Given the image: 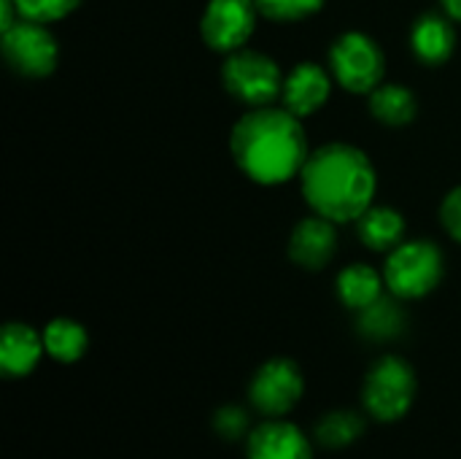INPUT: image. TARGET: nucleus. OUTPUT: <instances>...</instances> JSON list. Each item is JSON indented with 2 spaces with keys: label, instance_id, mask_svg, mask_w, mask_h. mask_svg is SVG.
Masks as SVG:
<instances>
[{
  "label": "nucleus",
  "instance_id": "nucleus-1",
  "mask_svg": "<svg viewBox=\"0 0 461 459\" xmlns=\"http://www.w3.org/2000/svg\"><path fill=\"white\" fill-rule=\"evenodd\" d=\"M230 151L240 173L259 187L300 179L311 157L303 119L284 106L249 108L232 127Z\"/></svg>",
  "mask_w": 461,
  "mask_h": 459
},
{
  "label": "nucleus",
  "instance_id": "nucleus-2",
  "mask_svg": "<svg viewBox=\"0 0 461 459\" xmlns=\"http://www.w3.org/2000/svg\"><path fill=\"white\" fill-rule=\"evenodd\" d=\"M300 187L313 214L343 225L357 222L373 206L378 176L373 160L359 146L335 141L311 151Z\"/></svg>",
  "mask_w": 461,
  "mask_h": 459
},
{
  "label": "nucleus",
  "instance_id": "nucleus-3",
  "mask_svg": "<svg viewBox=\"0 0 461 459\" xmlns=\"http://www.w3.org/2000/svg\"><path fill=\"white\" fill-rule=\"evenodd\" d=\"M381 273H384L386 289L394 298L419 300V298H427L432 289H438L446 273V260L438 243L424 241V238H416V241L405 238L397 249L389 252Z\"/></svg>",
  "mask_w": 461,
  "mask_h": 459
},
{
  "label": "nucleus",
  "instance_id": "nucleus-4",
  "mask_svg": "<svg viewBox=\"0 0 461 459\" xmlns=\"http://www.w3.org/2000/svg\"><path fill=\"white\" fill-rule=\"evenodd\" d=\"M284 73L278 62L257 49H238L227 54L221 65V84L230 92V97L240 100L249 108L273 106L281 100L284 92Z\"/></svg>",
  "mask_w": 461,
  "mask_h": 459
},
{
  "label": "nucleus",
  "instance_id": "nucleus-5",
  "mask_svg": "<svg viewBox=\"0 0 461 459\" xmlns=\"http://www.w3.org/2000/svg\"><path fill=\"white\" fill-rule=\"evenodd\" d=\"M330 73L351 95H370L386 76L384 49L367 32L348 30L330 46Z\"/></svg>",
  "mask_w": 461,
  "mask_h": 459
},
{
  "label": "nucleus",
  "instance_id": "nucleus-6",
  "mask_svg": "<svg viewBox=\"0 0 461 459\" xmlns=\"http://www.w3.org/2000/svg\"><path fill=\"white\" fill-rule=\"evenodd\" d=\"M365 406L378 422H397L408 414L416 398V373L402 357H384L373 365L365 381Z\"/></svg>",
  "mask_w": 461,
  "mask_h": 459
},
{
  "label": "nucleus",
  "instance_id": "nucleus-7",
  "mask_svg": "<svg viewBox=\"0 0 461 459\" xmlns=\"http://www.w3.org/2000/svg\"><path fill=\"white\" fill-rule=\"evenodd\" d=\"M3 60L8 68L24 78H46L59 62V46L43 22L19 19L3 32Z\"/></svg>",
  "mask_w": 461,
  "mask_h": 459
},
{
  "label": "nucleus",
  "instance_id": "nucleus-8",
  "mask_svg": "<svg viewBox=\"0 0 461 459\" xmlns=\"http://www.w3.org/2000/svg\"><path fill=\"white\" fill-rule=\"evenodd\" d=\"M259 16L257 0H208L200 19V35L211 51L232 54L251 41Z\"/></svg>",
  "mask_w": 461,
  "mask_h": 459
},
{
  "label": "nucleus",
  "instance_id": "nucleus-9",
  "mask_svg": "<svg viewBox=\"0 0 461 459\" xmlns=\"http://www.w3.org/2000/svg\"><path fill=\"white\" fill-rule=\"evenodd\" d=\"M303 390H305V379H303L300 365L294 360L276 357V360H267L254 373L249 398L262 414L284 417L297 406V400L303 398Z\"/></svg>",
  "mask_w": 461,
  "mask_h": 459
},
{
  "label": "nucleus",
  "instance_id": "nucleus-10",
  "mask_svg": "<svg viewBox=\"0 0 461 459\" xmlns=\"http://www.w3.org/2000/svg\"><path fill=\"white\" fill-rule=\"evenodd\" d=\"M332 73L319 62H297L286 78L281 92V106L289 108L294 116L305 119L313 116L321 106H327L332 95Z\"/></svg>",
  "mask_w": 461,
  "mask_h": 459
},
{
  "label": "nucleus",
  "instance_id": "nucleus-11",
  "mask_svg": "<svg viewBox=\"0 0 461 459\" xmlns=\"http://www.w3.org/2000/svg\"><path fill=\"white\" fill-rule=\"evenodd\" d=\"M338 225L319 214L300 219L289 235V260L305 271H321L338 252Z\"/></svg>",
  "mask_w": 461,
  "mask_h": 459
},
{
  "label": "nucleus",
  "instance_id": "nucleus-12",
  "mask_svg": "<svg viewBox=\"0 0 461 459\" xmlns=\"http://www.w3.org/2000/svg\"><path fill=\"white\" fill-rule=\"evenodd\" d=\"M249 459H313V449L303 430L292 422H265L249 433Z\"/></svg>",
  "mask_w": 461,
  "mask_h": 459
},
{
  "label": "nucleus",
  "instance_id": "nucleus-13",
  "mask_svg": "<svg viewBox=\"0 0 461 459\" xmlns=\"http://www.w3.org/2000/svg\"><path fill=\"white\" fill-rule=\"evenodd\" d=\"M411 49H413L416 60L429 68L448 62L456 49L454 19L446 11L443 14H435V11L421 14L411 27Z\"/></svg>",
  "mask_w": 461,
  "mask_h": 459
},
{
  "label": "nucleus",
  "instance_id": "nucleus-14",
  "mask_svg": "<svg viewBox=\"0 0 461 459\" xmlns=\"http://www.w3.org/2000/svg\"><path fill=\"white\" fill-rule=\"evenodd\" d=\"M46 346L43 333L24 322H11L0 335V368L5 376H27L41 363Z\"/></svg>",
  "mask_w": 461,
  "mask_h": 459
},
{
  "label": "nucleus",
  "instance_id": "nucleus-15",
  "mask_svg": "<svg viewBox=\"0 0 461 459\" xmlns=\"http://www.w3.org/2000/svg\"><path fill=\"white\" fill-rule=\"evenodd\" d=\"M405 233H408L405 216L397 208H389V206H370L357 219V235L373 252L397 249L405 241Z\"/></svg>",
  "mask_w": 461,
  "mask_h": 459
},
{
  "label": "nucleus",
  "instance_id": "nucleus-16",
  "mask_svg": "<svg viewBox=\"0 0 461 459\" xmlns=\"http://www.w3.org/2000/svg\"><path fill=\"white\" fill-rule=\"evenodd\" d=\"M384 273H378L375 268L365 265V262H354L348 268H343L338 273L335 281V292L340 298V303L351 311H362L370 303H375L384 295Z\"/></svg>",
  "mask_w": 461,
  "mask_h": 459
},
{
  "label": "nucleus",
  "instance_id": "nucleus-17",
  "mask_svg": "<svg viewBox=\"0 0 461 459\" xmlns=\"http://www.w3.org/2000/svg\"><path fill=\"white\" fill-rule=\"evenodd\" d=\"M367 106H370V114L386 127H405L419 114L416 95L405 84H392V81H384L381 87H375L367 95Z\"/></svg>",
  "mask_w": 461,
  "mask_h": 459
},
{
  "label": "nucleus",
  "instance_id": "nucleus-18",
  "mask_svg": "<svg viewBox=\"0 0 461 459\" xmlns=\"http://www.w3.org/2000/svg\"><path fill=\"white\" fill-rule=\"evenodd\" d=\"M357 330H359V335H365L367 341H375V344L394 341L397 335H402L405 311L400 306V298L381 295L375 303L357 311Z\"/></svg>",
  "mask_w": 461,
  "mask_h": 459
},
{
  "label": "nucleus",
  "instance_id": "nucleus-19",
  "mask_svg": "<svg viewBox=\"0 0 461 459\" xmlns=\"http://www.w3.org/2000/svg\"><path fill=\"white\" fill-rule=\"evenodd\" d=\"M43 346L46 354L57 363H76L84 357L86 346H89V335L84 330V325L73 322V319H51L43 327Z\"/></svg>",
  "mask_w": 461,
  "mask_h": 459
},
{
  "label": "nucleus",
  "instance_id": "nucleus-20",
  "mask_svg": "<svg viewBox=\"0 0 461 459\" xmlns=\"http://www.w3.org/2000/svg\"><path fill=\"white\" fill-rule=\"evenodd\" d=\"M365 433V419L354 411H332L316 425V441L327 449H346Z\"/></svg>",
  "mask_w": 461,
  "mask_h": 459
},
{
  "label": "nucleus",
  "instance_id": "nucleus-21",
  "mask_svg": "<svg viewBox=\"0 0 461 459\" xmlns=\"http://www.w3.org/2000/svg\"><path fill=\"white\" fill-rule=\"evenodd\" d=\"M327 0H257V8L265 19L273 22H300L324 8Z\"/></svg>",
  "mask_w": 461,
  "mask_h": 459
},
{
  "label": "nucleus",
  "instance_id": "nucleus-22",
  "mask_svg": "<svg viewBox=\"0 0 461 459\" xmlns=\"http://www.w3.org/2000/svg\"><path fill=\"white\" fill-rule=\"evenodd\" d=\"M22 19H32V22H57L65 19L68 14H73L78 8L81 0H14Z\"/></svg>",
  "mask_w": 461,
  "mask_h": 459
},
{
  "label": "nucleus",
  "instance_id": "nucleus-23",
  "mask_svg": "<svg viewBox=\"0 0 461 459\" xmlns=\"http://www.w3.org/2000/svg\"><path fill=\"white\" fill-rule=\"evenodd\" d=\"M213 430L227 441H238L249 433V417L238 406H224L213 417Z\"/></svg>",
  "mask_w": 461,
  "mask_h": 459
},
{
  "label": "nucleus",
  "instance_id": "nucleus-24",
  "mask_svg": "<svg viewBox=\"0 0 461 459\" xmlns=\"http://www.w3.org/2000/svg\"><path fill=\"white\" fill-rule=\"evenodd\" d=\"M440 222L446 227V233L461 243V187H454L440 206Z\"/></svg>",
  "mask_w": 461,
  "mask_h": 459
},
{
  "label": "nucleus",
  "instance_id": "nucleus-25",
  "mask_svg": "<svg viewBox=\"0 0 461 459\" xmlns=\"http://www.w3.org/2000/svg\"><path fill=\"white\" fill-rule=\"evenodd\" d=\"M22 19L19 8L14 0H0V32H5L8 27H14Z\"/></svg>",
  "mask_w": 461,
  "mask_h": 459
},
{
  "label": "nucleus",
  "instance_id": "nucleus-26",
  "mask_svg": "<svg viewBox=\"0 0 461 459\" xmlns=\"http://www.w3.org/2000/svg\"><path fill=\"white\" fill-rule=\"evenodd\" d=\"M443 3V11L454 19V22H461V0H440Z\"/></svg>",
  "mask_w": 461,
  "mask_h": 459
}]
</instances>
